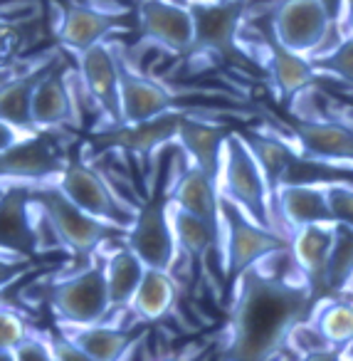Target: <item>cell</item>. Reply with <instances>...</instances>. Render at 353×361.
Returning <instances> with one entry per match:
<instances>
[{
	"label": "cell",
	"mask_w": 353,
	"mask_h": 361,
	"mask_svg": "<svg viewBox=\"0 0 353 361\" xmlns=\"http://www.w3.org/2000/svg\"><path fill=\"white\" fill-rule=\"evenodd\" d=\"M77 77L82 82V90L87 102L99 111L106 121L104 129L121 126V97H119V50L114 42H101L92 50L82 52L77 57Z\"/></svg>",
	"instance_id": "cell-7"
},
{
	"label": "cell",
	"mask_w": 353,
	"mask_h": 361,
	"mask_svg": "<svg viewBox=\"0 0 353 361\" xmlns=\"http://www.w3.org/2000/svg\"><path fill=\"white\" fill-rule=\"evenodd\" d=\"M306 226H333L326 191L311 183H287L277 196L274 233L292 243V233Z\"/></svg>",
	"instance_id": "cell-16"
},
{
	"label": "cell",
	"mask_w": 353,
	"mask_h": 361,
	"mask_svg": "<svg viewBox=\"0 0 353 361\" xmlns=\"http://www.w3.org/2000/svg\"><path fill=\"white\" fill-rule=\"evenodd\" d=\"M35 134H37L35 129H20V126H13L0 119V156H6L8 151L18 149L23 141L32 139Z\"/></svg>",
	"instance_id": "cell-38"
},
{
	"label": "cell",
	"mask_w": 353,
	"mask_h": 361,
	"mask_svg": "<svg viewBox=\"0 0 353 361\" xmlns=\"http://www.w3.org/2000/svg\"><path fill=\"white\" fill-rule=\"evenodd\" d=\"M348 20H351V35H353V0H348Z\"/></svg>",
	"instance_id": "cell-43"
},
{
	"label": "cell",
	"mask_w": 353,
	"mask_h": 361,
	"mask_svg": "<svg viewBox=\"0 0 353 361\" xmlns=\"http://www.w3.org/2000/svg\"><path fill=\"white\" fill-rule=\"evenodd\" d=\"M30 334L32 331L27 329L25 319L16 310L0 305V349L16 351Z\"/></svg>",
	"instance_id": "cell-33"
},
{
	"label": "cell",
	"mask_w": 353,
	"mask_h": 361,
	"mask_svg": "<svg viewBox=\"0 0 353 361\" xmlns=\"http://www.w3.org/2000/svg\"><path fill=\"white\" fill-rule=\"evenodd\" d=\"M240 134L247 141L249 151H252V156L257 159L259 169H262V173H264V180H267L269 198H272V226H274L279 188L284 186L287 171H289V166L294 164V159L299 156V151L294 144H287V141H282L279 136L264 134V131L247 129V131H240Z\"/></svg>",
	"instance_id": "cell-22"
},
{
	"label": "cell",
	"mask_w": 353,
	"mask_h": 361,
	"mask_svg": "<svg viewBox=\"0 0 353 361\" xmlns=\"http://www.w3.org/2000/svg\"><path fill=\"white\" fill-rule=\"evenodd\" d=\"M30 270H32L30 255H23V252H13V250H6V247H0V290H6L8 285L20 280V277Z\"/></svg>",
	"instance_id": "cell-35"
},
{
	"label": "cell",
	"mask_w": 353,
	"mask_h": 361,
	"mask_svg": "<svg viewBox=\"0 0 353 361\" xmlns=\"http://www.w3.org/2000/svg\"><path fill=\"white\" fill-rule=\"evenodd\" d=\"M50 341V351H52V361H94L89 354L80 349L77 344H72L65 334L60 336H47Z\"/></svg>",
	"instance_id": "cell-37"
},
{
	"label": "cell",
	"mask_w": 353,
	"mask_h": 361,
	"mask_svg": "<svg viewBox=\"0 0 353 361\" xmlns=\"http://www.w3.org/2000/svg\"><path fill=\"white\" fill-rule=\"evenodd\" d=\"M314 70H316V75L333 77L336 82L353 87V35L336 42L331 50L323 52L321 57H316Z\"/></svg>",
	"instance_id": "cell-32"
},
{
	"label": "cell",
	"mask_w": 353,
	"mask_h": 361,
	"mask_svg": "<svg viewBox=\"0 0 353 361\" xmlns=\"http://www.w3.org/2000/svg\"><path fill=\"white\" fill-rule=\"evenodd\" d=\"M30 198L37 206L45 211V216L50 218V223L55 226L57 235H60L65 250H70L72 255L89 257L92 252L99 250L101 243H106L114 235H124L126 231H119L114 226L92 218L89 213H85L82 208H77L60 188L55 186V178L45 180V183H35L27 188Z\"/></svg>",
	"instance_id": "cell-4"
},
{
	"label": "cell",
	"mask_w": 353,
	"mask_h": 361,
	"mask_svg": "<svg viewBox=\"0 0 353 361\" xmlns=\"http://www.w3.org/2000/svg\"><path fill=\"white\" fill-rule=\"evenodd\" d=\"M299 361H343V351L341 349H323V351H314V354L302 356Z\"/></svg>",
	"instance_id": "cell-39"
},
{
	"label": "cell",
	"mask_w": 353,
	"mask_h": 361,
	"mask_svg": "<svg viewBox=\"0 0 353 361\" xmlns=\"http://www.w3.org/2000/svg\"><path fill=\"white\" fill-rule=\"evenodd\" d=\"M16 359L18 361H52V351H50L47 336L32 331V334L16 349Z\"/></svg>",
	"instance_id": "cell-36"
},
{
	"label": "cell",
	"mask_w": 353,
	"mask_h": 361,
	"mask_svg": "<svg viewBox=\"0 0 353 361\" xmlns=\"http://www.w3.org/2000/svg\"><path fill=\"white\" fill-rule=\"evenodd\" d=\"M218 191L223 198L233 201L247 218H252L257 226H272V198L264 173L259 169L257 159L249 151L247 141L240 131H230L223 144V156H220L218 171Z\"/></svg>",
	"instance_id": "cell-2"
},
{
	"label": "cell",
	"mask_w": 353,
	"mask_h": 361,
	"mask_svg": "<svg viewBox=\"0 0 353 361\" xmlns=\"http://www.w3.org/2000/svg\"><path fill=\"white\" fill-rule=\"evenodd\" d=\"M343 359H346V361H353V339H351V344H348L346 349H343Z\"/></svg>",
	"instance_id": "cell-42"
},
{
	"label": "cell",
	"mask_w": 353,
	"mask_h": 361,
	"mask_svg": "<svg viewBox=\"0 0 353 361\" xmlns=\"http://www.w3.org/2000/svg\"><path fill=\"white\" fill-rule=\"evenodd\" d=\"M343 361H346V359H343Z\"/></svg>",
	"instance_id": "cell-47"
},
{
	"label": "cell",
	"mask_w": 353,
	"mask_h": 361,
	"mask_svg": "<svg viewBox=\"0 0 353 361\" xmlns=\"http://www.w3.org/2000/svg\"><path fill=\"white\" fill-rule=\"evenodd\" d=\"M47 302H50L60 324H104V319L111 312L104 265H87L72 275L55 280L47 292Z\"/></svg>",
	"instance_id": "cell-6"
},
{
	"label": "cell",
	"mask_w": 353,
	"mask_h": 361,
	"mask_svg": "<svg viewBox=\"0 0 353 361\" xmlns=\"http://www.w3.org/2000/svg\"><path fill=\"white\" fill-rule=\"evenodd\" d=\"M47 67L50 65H40L27 72H16L0 85V119L13 126H20V129H35L32 126V94H35L37 82Z\"/></svg>",
	"instance_id": "cell-27"
},
{
	"label": "cell",
	"mask_w": 353,
	"mask_h": 361,
	"mask_svg": "<svg viewBox=\"0 0 353 361\" xmlns=\"http://www.w3.org/2000/svg\"><path fill=\"white\" fill-rule=\"evenodd\" d=\"M0 27H3V23H0ZM6 27H8V25H6Z\"/></svg>",
	"instance_id": "cell-46"
},
{
	"label": "cell",
	"mask_w": 353,
	"mask_h": 361,
	"mask_svg": "<svg viewBox=\"0 0 353 361\" xmlns=\"http://www.w3.org/2000/svg\"><path fill=\"white\" fill-rule=\"evenodd\" d=\"M235 305L220 361H272L318 307L306 277L254 265L235 285Z\"/></svg>",
	"instance_id": "cell-1"
},
{
	"label": "cell",
	"mask_w": 353,
	"mask_h": 361,
	"mask_svg": "<svg viewBox=\"0 0 353 361\" xmlns=\"http://www.w3.org/2000/svg\"><path fill=\"white\" fill-rule=\"evenodd\" d=\"M190 3H193V0H190ZM203 3H244V0H203Z\"/></svg>",
	"instance_id": "cell-44"
},
{
	"label": "cell",
	"mask_w": 353,
	"mask_h": 361,
	"mask_svg": "<svg viewBox=\"0 0 353 361\" xmlns=\"http://www.w3.org/2000/svg\"><path fill=\"white\" fill-rule=\"evenodd\" d=\"M333 223L353 228V186L351 183H326L323 186Z\"/></svg>",
	"instance_id": "cell-34"
},
{
	"label": "cell",
	"mask_w": 353,
	"mask_h": 361,
	"mask_svg": "<svg viewBox=\"0 0 353 361\" xmlns=\"http://www.w3.org/2000/svg\"><path fill=\"white\" fill-rule=\"evenodd\" d=\"M220 216H223L225 280L233 287L247 270L292 245L274 231L257 226L252 218H247L233 201L223 196H220Z\"/></svg>",
	"instance_id": "cell-3"
},
{
	"label": "cell",
	"mask_w": 353,
	"mask_h": 361,
	"mask_svg": "<svg viewBox=\"0 0 353 361\" xmlns=\"http://www.w3.org/2000/svg\"><path fill=\"white\" fill-rule=\"evenodd\" d=\"M244 3H203L193 0L190 11L195 20V50L198 55H230L237 45L242 27Z\"/></svg>",
	"instance_id": "cell-15"
},
{
	"label": "cell",
	"mask_w": 353,
	"mask_h": 361,
	"mask_svg": "<svg viewBox=\"0 0 353 361\" xmlns=\"http://www.w3.org/2000/svg\"><path fill=\"white\" fill-rule=\"evenodd\" d=\"M121 126H136L175 111L173 92L119 55Z\"/></svg>",
	"instance_id": "cell-12"
},
{
	"label": "cell",
	"mask_w": 353,
	"mask_h": 361,
	"mask_svg": "<svg viewBox=\"0 0 353 361\" xmlns=\"http://www.w3.org/2000/svg\"><path fill=\"white\" fill-rule=\"evenodd\" d=\"M126 247L151 270H173L178 243L171 226L168 201H149L139 208L134 226L126 233Z\"/></svg>",
	"instance_id": "cell-10"
},
{
	"label": "cell",
	"mask_w": 353,
	"mask_h": 361,
	"mask_svg": "<svg viewBox=\"0 0 353 361\" xmlns=\"http://www.w3.org/2000/svg\"><path fill=\"white\" fill-rule=\"evenodd\" d=\"M292 141L299 156L336 166H353V126L341 119L304 121L292 119Z\"/></svg>",
	"instance_id": "cell-14"
},
{
	"label": "cell",
	"mask_w": 353,
	"mask_h": 361,
	"mask_svg": "<svg viewBox=\"0 0 353 361\" xmlns=\"http://www.w3.org/2000/svg\"><path fill=\"white\" fill-rule=\"evenodd\" d=\"M353 280V228L333 226V245L326 265V295L341 292Z\"/></svg>",
	"instance_id": "cell-31"
},
{
	"label": "cell",
	"mask_w": 353,
	"mask_h": 361,
	"mask_svg": "<svg viewBox=\"0 0 353 361\" xmlns=\"http://www.w3.org/2000/svg\"><path fill=\"white\" fill-rule=\"evenodd\" d=\"M60 334H65L72 344H77L94 361H124V356L136 344V336L131 331L116 329V326L109 324H92V326L60 324Z\"/></svg>",
	"instance_id": "cell-24"
},
{
	"label": "cell",
	"mask_w": 353,
	"mask_h": 361,
	"mask_svg": "<svg viewBox=\"0 0 353 361\" xmlns=\"http://www.w3.org/2000/svg\"><path fill=\"white\" fill-rule=\"evenodd\" d=\"M351 106H353V104H351Z\"/></svg>",
	"instance_id": "cell-48"
},
{
	"label": "cell",
	"mask_w": 353,
	"mask_h": 361,
	"mask_svg": "<svg viewBox=\"0 0 353 361\" xmlns=\"http://www.w3.org/2000/svg\"><path fill=\"white\" fill-rule=\"evenodd\" d=\"M16 75V70H13V67H8V70H0V85H3V82L8 80V77H13Z\"/></svg>",
	"instance_id": "cell-41"
},
{
	"label": "cell",
	"mask_w": 353,
	"mask_h": 361,
	"mask_svg": "<svg viewBox=\"0 0 353 361\" xmlns=\"http://www.w3.org/2000/svg\"><path fill=\"white\" fill-rule=\"evenodd\" d=\"M311 322L333 349L343 351L353 339V302H326L323 307H316Z\"/></svg>",
	"instance_id": "cell-30"
},
{
	"label": "cell",
	"mask_w": 353,
	"mask_h": 361,
	"mask_svg": "<svg viewBox=\"0 0 353 361\" xmlns=\"http://www.w3.org/2000/svg\"><path fill=\"white\" fill-rule=\"evenodd\" d=\"M0 247L30 255L35 252L32 233L30 193L23 186H13L0 198Z\"/></svg>",
	"instance_id": "cell-23"
},
{
	"label": "cell",
	"mask_w": 353,
	"mask_h": 361,
	"mask_svg": "<svg viewBox=\"0 0 353 361\" xmlns=\"http://www.w3.org/2000/svg\"><path fill=\"white\" fill-rule=\"evenodd\" d=\"M136 23L149 45L171 55H190L195 50V20L190 3L180 0H139Z\"/></svg>",
	"instance_id": "cell-8"
},
{
	"label": "cell",
	"mask_w": 353,
	"mask_h": 361,
	"mask_svg": "<svg viewBox=\"0 0 353 361\" xmlns=\"http://www.w3.org/2000/svg\"><path fill=\"white\" fill-rule=\"evenodd\" d=\"M183 116V111L175 109L171 114L161 116V119L146 121V124L97 131L92 136V144L104 151H121V154L139 156V159H151V156H156L161 149H166V146L178 139Z\"/></svg>",
	"instance_id": "cell-13"
},
{
	"label": "cell",
	"mask_w": 353,
	"mask_h": 361,
	"mask_svg": "<svg viewBox=\"0 0 353 361\" xmlns=\"http://www.w3.org/2000/svg\"><path fill=\"white\" fill-rule=\"evenodd\" d=\"M55 186L77 208H82L85 213H89L92 218L106 223V226L119 228V231L129 233L136 216H139V208L116 196V191L109 186L104 173L94 166L70 161L55 178Z\"/></svg>",
	"instance_id": "cell-5"
},
{
	"label": "cell",
	"mask_w": 353,
	"mask_h": 361,
	"mask_svg": "<svg viewBox=\"0 0 353 361\" xmlns=\"http://www.w3.org/2000/svg\"><path fill=\"white\" fill-rule=\"evenodd\" d=\"M171 226H173L178 250L185 252L188 260H193V265L200 267L208 260L210 252H215V255L223 252V238H220V233L215 228H210L205 221H200V218L175 208L173 203H171Z\"/></svg>",
	"instance_id": "cell-26"
},
{
	"label": "cell",
	"mask_w": 353,
	"mask_h": 361,
	"mask_svg": "<svg viewBox=\"0 0 353 361\" xmlns=\"http://www.w3.org/2000/svg\"><path fill=\"white\" fill-rule=\"evenodd\" d=\"M104 275L106 287H109L111 310H124V307H131V302H134L136 290H139L141 280L146 275V265L124 245L106 257Z\"/></svg>",
	"instance_id": "cell-28"
},
{
	"label": "cell",
	"mask_w": 353,
	"mask_h": 361,
	"mask_svg": "<svg viewBox=\"0 0 353 361\" xmlns=\"http://www.w3.org/2000/svg\"><path fill=\"white\" fill-rule=\"evenodd\" d=\"M114 27L116 20L109 11H101L97 6L72 3V6L62 8L60 20L55 25V35L65 50L80 57L82 52L92 50L94 45L106 42V37L114 32Z\"/></svg>",
	"instance_id": "cell-18"
},
{
	"label": "cell",
	"mask_w": 353,
	"mask_h": 361,
	"mask_svg": "<svg viewBox=\"0 0 353 361\" xmlns=\"http://www.w3.org/2000/svg\"><path fill=\"white\" fill-rule=\"evenodd\" d=\"M175 302V280L166 270H151L146 267V275L141 280L139 290L131 302V310L141 322H156L168 314Z\"/></svg>",
	"instance_id": "cell-29"
},
{
	"label": "cell",
	"mask_w": 353,
	"mask_h": 361,
	"mask_svg": "<svg viewBox=\"0 0 353 361\" xmlns=\"http://www.w3.org/2000/svg\"><path fill=\"white\" fill-rule=\"evenodd\" d=\"M0 361H18V359H16V351L0 349Z\"/></svg>",
	"instance_id": "cell-40"
},
{
	"label": "cell",
	"mask_w": 353,
	"mask_h": 361,
	"mask_svg": "<svg viewBox=\"0 0 353 361\" xmlns=\"http://www.w3.org/2000/svg\"><path fill=\"white\" fill-rule=\"evenodd\" d=\"M168 201L175 208L205 221L223 238V216H220V191L215 178H210L198 166L188 164L171 183Z\"/></svg>",
	"instance_id": "cell-19"
},
{
	"label": "cell",
	"mask_w": 353,
	"mask_h": 361,
	"mask_svg": "<svg viewBox=\"0 0 353 361\" xmlns=\"http://www.w3.org/2000/svg\"><path fill=\"white\" fill-rule=\"evenodd\" d=\"M228 134L230 131L220 124H210V121H200L193 119V116H183L175 144L188 156L190 164L198 166L200 171H205L218 183L220 156H223V144L228 139Z\"/></svg>",
	"instance_id": "cell-21"
},
{
	"label": "cell",
	"mask_w": 353,
	"mask_h": 361,
	"mask_svg": "<svg viewBox=\"0 0 353 361\" xmlns=\"http://www.w3.org/2000/svg\"><path fill=\"white\" fill-rule=\"evenodd\" d=\"M163 361H180V359H163Z\"/></svg>",
	"instance_id": "cell-45"
},
{
	"label": "cell",
	"mask_w": 353,
	"mask_h": 361,
	"mask_svg": "<svg viewBox=\"0 0 353 361\" xmlns=\"http://www.w3.org/2000/svg\"><path fill=\"white\" fill-rule=\"evenodd\" d=\"M333 226H306L292 233V255L318 302L326 295V265L333 245Z\"/></svg>",
	"instance_id": "cell-20"
},
{
	"label": "cell",
	"mask_w": 353,
	"mask_h": 361,
	"mask_svg": "<svg viewBox=\"0 0 353 361\" xmlns=\"http://www.w3.org/2000/svg\"><path fill=\"white\" fill-rule=\"evenodd\" d=\"M80 124V106L70 85V72L47 67L32 94V126L37 131H55L60 126Z\"/></svg>",
	"instance_id": "cell-17"
},
{
	"label": "cell",
	"mask_w": 353,
	"mask_h": 361,
	"mask_svg": "<svg viewBox=\"0 0 353 361\" xmlns=\"http://www.w3.org/2000/svg\"><path fill=\"white\" fill-rule=\"evenodd\" d=\"M70 161L65 159V144L52 131H37L18 149L0 156V180L30 188L60 176Z\"/></svg>",
	"instance_id": "cell-11"
},
{
	"label": "cell",
	"mask_w": 353,
	"mask_h": 361,
	"mask_svg": "<svg viewBox=\"0 0 353 361\" xmlns=\"http://www.w3.org/2000/svg\"><path fill=\"white\" fill-rule=\"evenodd\" d=\"M333 16L323 0H282L274 11V42L294 55H314L326 40Z\"/></svg>",
	"instance_id": "cell-9"
},
{
	"label": "cell",
	"mask_w": 353,
	"mask_h": 361,
	"mask_svg": "<svg viewBox=\"0 0 353 361\" xmlns=\"http://www.w3.org/2000/svg\"><path fill=\"white\" fill-rule=\"evenodd\" d=\"M269 80H272L279 99L292 102L299 92L314 85L316 70H314V62L309 57L294 55L274 42V45H269Z\"/></svg>",
	"instance_id": "cell-25"
}]
</instances>
